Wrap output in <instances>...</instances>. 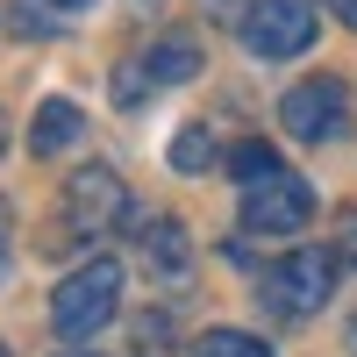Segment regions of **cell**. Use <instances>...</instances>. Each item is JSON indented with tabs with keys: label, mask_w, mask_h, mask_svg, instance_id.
Listing matches in <instances>:
<instances>
[{
	"label": "cell",
	"mask_w": 357,
	"mask_h": 357,
	"mask_svg": "<svg viewBox=\"0 0 357 357\" xmlns=\"http://www.w3.org/2000/svg\"><path fill=\"white\" fill-rule=\"evenodd\" d=\"M114 307H122V264L114 257H93V264H79V272L50 293V329L79 343V336H93L114 321Z\"/></svg>",
	"instance_id": "obj_1"
},
{
	"label": "cell",
	"mask_w": 357,
	"mask_h": 357,
	"mask_svg": "<svg viewBox=\"0 0 357 357\" xmlns=\"http://www.w3.org/2000/svg\"><path fill=\"white\" fill-rule=\"evenodd\" d=\"M336 250H286L272 272H264V307L272 314H286V321H307V314H321L329 307V293H336Z\"/></svg>",
	"instance_id": "obj_2"
},
{
	"label": "cell",
	"mask_w": 357,
	"mask_h": 357,
	"mask_svg": "<svg viewBox=\"0 0 357 357\" xmlns=\"http://www.w3.org/2000/svg\"><path fill=\"white\" fill-rule=\"evenodd\" d=\"M114 222H129V186H122V172H107V165H86L65 178V229L72 236H107Z\"/></svg>",
	"instance_id": "obj_3"
},
{
	"label": "cell",
	"mask_w": 357,
	"mask_h": 357,
	"mask_svg": "<svg viewBox=\"0 0 357 357\" xmlns=\"http://www.w3.org/2000/svg\"><path fill=\"white\" fill-rule=\"evenodd\" d=\"M307 222H314V193L301 172H272L257 186H243V229L250 236H293Z\"/></svg>",
	"instance_id": "obj_4"
},
{
	"label": "cell",
	"mask_w": 357,
	"mask_h": 357,
	"mask_svg": "<svg viewBox=\"0 0 357 357\" xmlns=\"http://www.w3.org/2000/svg\"><path fill=\"white\" fill-rule=\"evenodd\" d=\"M243 43L257 57H301L314 43V0H250Z\"/></svg>",
	"instance_id": "obj_5"
},
{
	"label": "cell",
	"mask_w": 357,
	"mask_h": 357,
	"mask_svg": "<svg viewBox=\"0 0 357 357\" xmlns=\"http://www.w3.org/2000/svg\"><path fill=\"white\" fill-rule=\"evenodd\" d=\"M279 122L293 143H329L343 129V79H301L279 100Z\"/></svg>",
	"instance_id": "obj_6"
},
{
	"label": "cell",
	"mask_w": 357,
	"mask_h": 357,
	"mask_svg": "<svg viewBox=\"0 0 357 357\" xmlns=\"http://www.w3.org/2000/svg\"><path fill=\"white\" fill-rule=\"evenodd\" d=\"M136 250H143V264H151L158 279H186V264H193V243H186V222H172V215L143 222V229H136Z\"/></svg>",
	"instance_id": "obj_7"
},
{
	"label": "cell",
	"mask_w": 357,
	"mask_h": 357,
	"mask_svg": "<svg viewBox=\"0 0 357 357\" xmlns=\"http://www.w3.org/2000/svg\"><path fill=\"white\" fill-rule=\"evenodd\" d=\"M79 129H86V114H79L72 100H43V107H36V129H29V151H36V158H57V151H72V143H79Z\"/></svg>",
	"instance_id": "obj_8"
},
{
	"label": "cell",
	"mask_w": 357,
	"mask_h": 357,
	"mask_svg": "<svg viewBox=\"0 0 357 357\" xmlns=\"http://www.w3.org/2000/svg\"><path fill=\"white\" fill-rule=\"evenodd\" d=\"M143 72H151V86H178V79H193V72H200V50H193L186 36H165V43H151Z\"/></svg>",
	"instance_id": "obj_9"
},
{
	"label": "cell",
	"mask_w": 357,
	"mask_h": 357,
	"mask_svg": "<svg viewBox=\"0 0 357 357\" xmlns=\"http://www.w3.org/2000/svg\"><path fill=\"white\" fill-rule=\"evenodd\" d=\"M272 172H286L272 143H236V151H229V178H236V186H257V178H272Z\"/></svg>",
	"instance_id": "obj_10"
},
{
	"label": "cell",
	"mask_w": 357,
	"mask_h": 357,
	"mask_svg": "<svg viewBox=\"0 0 357 357\" xmlns=\"http://www.w3.org/2000/svg\"><path fill=\"white\" fill-rule=\"evenodd\" d=\"M193 357H272V343H257V336H243V329H207V336L193 343Z\"/></svg>",
	"instance_id": "obj_11"
},
{
	"label": "cell",
	"mask_w": 357,
	"mask_h": 357,
	"mask_svg": "<svg viewBox=\"0 0 357 357\" xmlns=\"http://www.w3.org/2000/svg\"><path fill=\"white\" fill-rule=\"evenodd\" d=\"M172 165H178V172H207V165H215V136H207L200 122L178 129V136H172Z\"/></svg>",
	"instance_id": "obj_12"
},
{
	"label": "cell",
	"mask_w": 357,
	"mask_h": 357,
	"mask_svg": "<svg viewBox=\"0 0 357 357\" xmlns=\"http://www.w3.org/2000/svg\"><path fill=\"white\" fill-rule=\"evenodd\" d=\"M336 257L357 264V207H350V215H336Z\"/></svg>",
	"instance_id": "obj_13"
},
{
	"label": "cell",
	"mask_w": 357,
	"mask_h": 357,
	"mask_svg": "<svg viewBox=\"0 0 357 357\" xmlns=\"http://www.w3.org/2000/svg\"><path fill=\"white\" fill-rule=\"evenodd\" d=\"M8 222L15 215H8V200H0V286H8Z\"/></svg>",
	"instance_id": "obj_14"
},
{
	"label": "cell",
	"mask_w": 357,
	"mask_h": 357,
	"mask_svg": "<svg viewBox=\"0 0 357 357\" xmlns=\"http://www.w3.org/2000/svg\"><path fill=\"white\" fill-rule=\"evenodd\" d=\"M321 8H329L336 22H350V29H357V0H321Z\"/></svg>",
	"instance_id": "obj_15"
},
{
	"label": "cell",
	"mask_w": 357,
	"mask_h": 357,
	"mask_svg": "<svg viewBox=\"0 0 357 357\" xmlns=\"http://www.w3.org/2000/svg\"><path fill=\"white\" fill-rule=\"evenodd\" d=\"M0 158H8V114H0Z\"/></svg>",
	"instance_id": "obj_16"
},
{
	"label": "cell",
	"mask_w": 357,
	"mask_h": 357,
	"mask_svg": "<svg viewBox=\"0 0 357 357\" xmlns=\"http://www.w3.org/2000/svg\"><path fill=\"white\" fill-rule=\"evenodd\" d=\"M50 8H93V0H50Z\"/></svg>",
	"instance_id": "obj_17"
},
{
	"label": "cell",
	"mask_w": 357,
	"mask_h": 357,
	"mask_svg": "<svg viewBox=\"0 0 357 357\" xmlns=\"http://www.w3.org/2000/svg\"><path fill=\"white\" fill-rule=\"evenodd\" d=\"M57 357H93V350H57Z\"/></svg>",
	"instance_id": "obj_18"
},
{
	"label": "cell",
	"mask_w": 357,
	"mask_h": 357,
	"mask_svg": "<svg viewBox=\"0 0 357 357\" xmlns=\"http://www.w3.org/2000/svg\"><path fill=\"white\" fill-rule=\"evenodd\" d=\"M350 336H357V329H350ZM350 350H357V343H350Z\"/></svg>",
	"instance_id": "obj_19"
},
{
	"label": "cell",
	"mask_w": 357,
	"mask_h": 357,
	"mask_svg": "<svg viewBox=\"0 0 357 357\" xmlns=\"http://www.w3.org/2000/svg\"><path fill=\"white\" fill-rule=\"evenodd\" d=\"M0 357H8V350H0Z\"/></svg>",
	"instance_id": "obj_20"
}]
</instances>
